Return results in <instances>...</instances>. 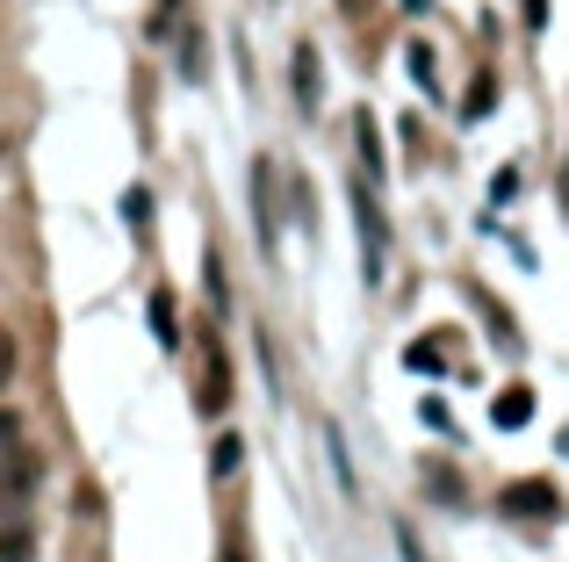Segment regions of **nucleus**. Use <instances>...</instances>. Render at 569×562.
<instances>
[{
  "label": "nucleus",
  "mask_w": 569,
  "mask_h": 562,
  "mask_svg": "<svg viewBox=\"0 0 569 562\" xmlns=\"http://www.w3.org/2000/svg\"><path fill=\"white\" fill-rule=\"evenodd\" d=\"M353 202V224H361V274L382 281V253H389V224H382V202H376V181H353L347 188Z\"/></svg>",
  "instance_id": "1"
},
{
  "label": "nucleus",
  "mask_w": 569,
  "mask_h": 562,
  "mask_svg": "<svg viewBox=\"0 0 569 562\" xmlns=\"http://www.w3.org/2000/svg\"><path fill=\"white\" fill-rule=\"evenodd\" d=\"M194 353H202V375H194V404L217 419L223 404H231V361H223V347H217V332H202L194 339Z\"/></svg>",
  "instance_id": "2"
},
{
  "label": "nucleus",
  "mask_w": 569,
  "mask_h": 562,
  "mask_svg": "<svg viewBox=\"0 0 569 562\" xmlns=\"http://www.w3.org/2000/svg\"><path fill=\"white\" fill-rule=\"evenodd\" d=\"M562 512V498H556V483H512V491H505V520H556Z\"/></svg>",
  "instance_id": "3"
},
{
  "label": "nucleus",
  "mask_w": 569,
  "mask_h": 562,
  "mask_svg": "<svg viewBox=\"0 0 569 562\" xmlns=\"http://www.w3.org/2000/svg\"><path fill=\"white\" fill-rule=\"evenodd\" d=\"M37 454H8V469H0V505H22L29 491H37Z\"/></svg>",
  "instance_id": "4"
},
{
  "label": "nucleus",
  "mask_w": 569,
  "mask_h": 562,
  "mask_svg": "<svg viewBox=\"0 0 569 562\" xmlns=\"http://www.w3.org/2000/svg\"><path fill=\"white\" fill-rule=\"evenodd\" d=\"M252 217H260V239L274 245V167L267 159L252 167Z\"/></svg>",
  "instance_id": "5"
},
{
  "label": "nucleus",
  "mask_w": 569,
  "mask_h": 562,
  "mask_svg": "<svg viewBox=\"0 0 569 562\" xmlns=\"http://www.w3.org/2000/svg\"><path fill=\"white\" fill-rule=\"evenodd\" d=\"M296 101L318 109V43H296Z\"/></svg>",
  "instance_id": "6"
},
{
  "label": "nucleus",
  "mask_w": 569,
  "mask_h": 562,
  "mask_svg": "<svg viewBox=\"0 0 569 562\" xmlns=\"http://www.w3.org/2000/svg\"><path fill=\"white\" fill-rule=\"evenodd\" d=\"M152 332H159V347H181V318H173V289H152Z\"/></svg>",
  "instance_id": "7"
},
{
  "label": "nucleus",
  "mask_w": 569,
  "mask_h": 562,
  "mask_svg": "<svg viewBox=\"0 0 569 562\" xmlns=\"http://www.w3.org/2000/svg\"><path fill=\"white\" fill-rule=\"evenodd\" d=\"M490 419H498L505 433H519V425L533 419V390H505V397H498V411H490Z\"/></svg>",
  "instance_id": "8"
},
{
  "label": "nucleus",
  "mask_w": 569,
  "mask_h": 562,
  "mask_svg": "<svg viewBox=\"0 0 569 562\" xmlns=\"http://www.w3.org/2000/svg\"><path fill=\"white\" fill-rule=\"evenodd\" d=\"M447 347H455V332H426V339L411 347V368H418V375H432V368H447Z\"/></svg>",
  "instance_id": "9"
},
{
  "label": "nucleus",
  "mask_w": 569,
  "mask_h": 562,
  "mask_svg": "<svg viewBox=\"0 0 569 562\" xmlns=\"http://www.w3.org/2000/svg\"><path fill=\"white\" fill-rule=\"evenodd\" d=\"M238 454H246V448H238V433H223V440H217V454H209V469H217V476H231Z\"/></svg>",
  "instance_id": "10"
},
{
  "label": "nucleus",
  "mask_w": 569,
  "mask_h": 562,
  "mask_svg": "<svg viewBox=\"0 0 569 562\" xmlns=\"http://www.w3.org/2000/svg\"><path fill=\"white\" fill-rule=\"evenodd\" d=\"M490 101H498V80H490V72H483V80H476V87H469V116H483V109H490Z\"/></svg>",
  "instance_id": "11"
},
{
  "label": "nucleus",
  "mask_w": 569,
  "mask_h": 562,
  "mask_svg": "<svg viewBox=\"0 0 569 562\" xmlns=\"http://www.w3.org/2000/svg\"><path fill=\"white\" fill-rule=\"evenodd\" d=\"M8 375H14V339L0 332V390H8Z\"/></svg>",
  "instance_id": "12"
},
{
  "label": "nucleus",
  "mask_w": 569,
  "mask_h": 562,
  "mask_svg": "<svg viewBox=\"0 0 569 562\" xmlns=\"http://www.w3.org/2000/svg\"><path fill=\"white\" fill-rule=\"evenodd\" d=\"M223 562H252V555H246V534H231V541H223Z\"/></svg>",
  "instance_id": "13"
},
{
  "label": "nucleus",
  "mask_w": 569,
  "mask_h": 562,
  "mask_svg": "<svg viewBox=\"0 0 569 562\" xmlns=\"http://www.w3.org/2000/svg\"><path fill=\"white\" fill-rule=\"evenodd\" d=\"M527 22H533V29L548 22V0H527Z\"/></svg>",
  "instance_id": "14"
},
{
  "label": "nucleus",
  "mask_w": 569,
  "mask_h": 562,
  "mask_svg": "<svg viewBox=\"0 0 569 562\" xmlns=\"http://www.w3.org/2000/svg\"><path fill=\"white\" fill-rule=\"evenodd\" d=\"M403 8H432V0H403Z\"/></svg>",
  "instance_id": "15"
}]
</instances>
